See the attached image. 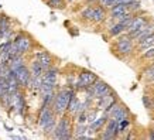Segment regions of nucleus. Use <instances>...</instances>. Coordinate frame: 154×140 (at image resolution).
<instances>
[{"label":"nucleus","mask_w":154,"mask_h":140,"mask_svg":"<svg viewBox=\"0 0 154 140\" xmlns=\"http://www.w3.org/2000/svg\"><path fill=\"white\" fill-rule=\"evenodd\" d=\"M140 6H141L140 0H134V2L129 3V5H127V7H129V11H130V13H134V11H137V10L140 9Z\"/></svg>","instance_id":"obj_28"},{"label":"nucleus","mask_w":154,"mask_h":140,"mask_svg":"<svg viewBox=\"0 0 154 140\" xmlns=\"http://www.w3.org/2000/svg\"><path fill=\"white\" fill-rule=\"evenodd\" d=\"M9 68L11 71H17L20 68V67H23L24 65V62H23V57H21V54L20 55H16V57H13V58H10V61H9Z\"/></svg>","instance_id":"obj_19"},{"label":"nucleus","mask_w":154,"mask_h":140,"mask_svg":"<svg viewBox=\"0 0 154 140\" xmlns=\"http://www.w3.org/2000/svg\"><path fill=\"white\" fill-rule=\"evenodd\" d=\"M57 81H58V70L51 67L45 71V74L42 75V82L45 84H52V85H57Z\"/></svg>","instance_id":"obj_13"},{"label":"nucleus","mask_w":154,"mask_h":140,"mask_svg":"<svg viewBox=\"0 0 154 140\" xmlns=\"http://www.w3.org/2000/svg\"><path fill=\"white\" fill-rule=\"evenodd\" d=\"M129 126H130V119H129V117H126V119H123V120L119 122V129H120V133L127 132Z\"/></svg>","instance_id":"obj_27"},{"label":"nucleus","mask_w":154,"mask_h":140,"mask_svg":"<svg viewBox=\"0 0 154 140\" xmlns=\"http://www.w3.org/2000/svg\"><path fill=\"white\" fill-rule=\"evenodd\" d=\"M131 2H134V0H119V3H125V5H129Z\"/></svg>","instance_id":"obj_32"},{"label":"nucleus","mask_w":154,"mask_h":140,"mask_svg":"<svg viewBox=\"0 0 154 140\" xmlns=\"http://www.w3.org/2000/svg\"><path fill=\"white\" fill-rule=\"evenodd\" d=\"M11 106L16 107L17 112H20V113L24 112V98L20 91L11 95Z\"/></svg>","instance_id":"obj_14"},{"label":"nucleus","mask_w":154,"mask_h":140,"mask_svg":"<svg viewBox=\"0 0 154 140\" xmlns=\"http://www.w3.org/2000/svg\"><path fill=\"white\" fill-rule=\"evenodd\" d=\"M35 57H37V61L44 67V68H45V70H48V68H51L52 67V57L50 55L48 52H45V51L38 52Z\"/></svg>","instance_id":"obj_15"},{"label":"nucleus","mask_w":154,"mask_h":140,"mask_svg":"<svg viewBox=\"0 0 154 140\" xmlns=\"http://www.w3.org/2000/svg\"><path fill=\"white\" fill-rule=\"evenodd\" d=\"M107 120H109V115H106V113H103L102 116L96 117L91 125H89L88 127V132H92V133H96V132H100L103 129V126H106Z\"/></svg>","instance_id":"obj_9"},{"label":"nucleus","mask_w":154,"mask_h":140,"mask_svg":"<svg viewBox=\"0 0 154 140\" xmlns=\"http://www.w3.org/2000/svg\"><path fill=\"white\" fill-rule=\"evenodd\" d=\"M66 2H72V0H66Z\"/></svg>","instance_id":"obj_34"},{"label":"nucleus","mask_w":154,"mask_h":140,"mask_svg":"<svg viewBox=\"0 0 154 140\" xmlns=\"http://www.w3.org/2000/svg\"><path fill=\"white\" fill-rule=\"evenodd\" d=\"M72 120H71L69 115H61L60 120L57 122V127L54 130V139H62V140H68L72 139L74 135H72Z\"/></svg>","instance_id":"obj_2"},{"label":"nucleus","mask_w":154,"mask_h":140,"mask_svg":"<svg viewBox=\"0 0 154 140\" xmlns=\"http://www.w3.org/2000/svg\"><path fill=\"white\" fill-rule=\"evenodd\" d=\"M115 47H116V51L119 52V54H122V55H129V54H131V51L134 50V44H133V38L129 36V34H122V36H119L117 37V41L116 44H115Z\"/></svg>","instance_id":"obj_3"},{"label":"nucleus","mask_w":154,"mask_h":140,"mask_svg":"<svg viewBox=\"0 0 154 140\" xmlns=\"http://www.w3.org/2000/svg\"><path fill=\"white\" fill-rule=\"evenodd\" d=\"M147 24H149V19H147V17H144V16H134L131 24L127 27L126 33H133L136 30H140V28L146 27Z\"/></svg>","instance_id":"obj_10"},{"label":"nucleus","mask_w":154,"mask_h":140,"mask_svg":"<svg viewBox=\"0 0 154 140\" xmlns=\"http://www.w3.org/2000/svg\"><path fill=\"white\" fill-rule=\"evenodd\" d=\"M88 122V112L86 110H82L76 115V123H81V125H85Z\"/></svg>","instance_id":"obj_25"},{"label":"nucleus","mask_w":154,"mask_h":140,"mask_svg":"<svg viewBox=\"0 0 154 140\" xmlns=\"http://www.w3.org/2000/svg\"><path fill=\"white\" fill-rule=\"evenodd\" d=\"M126 13H130V11H129L127 5H125V3H116L115 6L110 7V16L116 20H119L123 14H126Z\"/></svg>","instance_id":"obj_11"},{"label":"nucleus","mask_w":154,"mask_h":140,"mask_svg":"<svg viewBox=\"0 0 154 140\" xmlns=\"http://www.w3.org/2000/svg\"><path fill=\"white\" fill-rule=\"evenodd\" d=\"M94 13H95V6H88V7H85V9L82 10L81 16H82V19L84 20L92 21V19H94Z\"/></svg>","instance_id":"obj_20"},{"label":"nucleus","mask_w":154,"mask_h":140,"mask_svg":"<svg viewBox=\"0 0 154 140\" xmlns=\"http://www.w3.org/2000/svg\"><path fill=\"white\" fill-rule=\"evenodd\" d=\"M105 19H106V11H105V7H102V6H95V13H94V19H92V21L94 23H102V21H105Z\"/></svg>","instance_id":"obj_16"},{"label":"nucleus","mask_w":154,"mask_h":140,"mask_svg":"<svg viewBox=\"0 0 154 140\" xmlns=\"http://www.w3.org/2000/svg\"><path fill=\"white\" fill-rule=\"evenodd\" d=\"M96 112H98V109H94V110L88 112V122L89 123H92V122L96 119Z\"/></svg>","instance_id":"obj_30"},{"label":"nucleus","mask_w":154,"mask_h":140,"mask_svg":"<svg viewBox=\"0 0 154 140\" xmlns=\"http://www.w3.org/2000/svg\"><path fill=\"white\" fill-rule=\"evenodd\" d=\"M75 95V91L71 88L62 89L60 92L55 93V99H54V103H52V109L57 115H64L68 110V105H69L71 99Z\"/></svg>","instance_id":"obj_1"},{"label":"nucleus","mask_w":154,"mask_h":140,"mask_svg":"<svg viewBox=\"0 0 154 140\" xmlns=\"http://www.w3.org/2000/svg\"><path fill=\"white\" fill-rule=\"evenodd\" d=\"M55 115L57 113L54 112L52 106H45V105H42L41 110H40V116H38V125H40V127L44 129L48 122L52 120V119L55 117Z\"/></svg>","instance_id":"obj_6"},{"label":"nucleus","mask_w":154,"mask_h":140,"mask_svg":"<svg viewBox=\"0 0 154 140\" xmlns=\"http://www.w3.org/2000/svg\"><path fill=\"white\" fill-rule=\"evenodd\" d=\"M98 75L92 72V71L84 70L81 71V74L78 75V79H76V84H75V89H86L88 86L94 85L96 81H98Z\"/></svg>","instance_id":"obj_4"},{"label":"nucleus","mask_w":154,"mask_h":140,"mask_svg":"<svg viewBox=\"0 0 154 140\" xmlns=\"http://www.w3.org/2000/svg\"><path fill=\"white\" fill-rule=\"evenodd\" d=\"M88 2H89V3H91V2H95V0H88Z\"/></svg>","instance_id":"obj_33"},{"label":"nucleus","mask_w":154,"mask_h":140,"mask_svg":"<svg viewBox=\"0 0 154 140\" xmlns=\"http://www.w3.org/2000/svg\"><path fill=\"white\" fill-rule=\"evenodd\" d=\"M55 127H57V119L54 117L52 120H50L47 125H45V127H44L42 130L45 132V133H52V132L55 130Z\"/></svg>","instance_id":"obj_24"},{"label":"nucleus","mask_w":154,"mask_h":140,"mask_svg":"<svg viewBox=\"0 0 154 140\" xmlns=\"http://www.w3.org/2000/svg\"><path fill=\"white\" fill-rule=\"evenodd\" d=\"M126 30H127V28L125 27L123 24L117 21V23H115L113 26H110V27H109V34H110L112 37H119V36H122V34L125 33Z\"/></svg>","instance_id":"obj_17"},{"label":"nucleus","mask_w":154,"mask_h":140,"mask_svg":"<svg viewBox=\"0 0 154 140\" xmlns=\"http://www.w3.org/2000/svg\"><path fill=\"white\" fill-rule=\"evenodd\" d=\"M141 102H143L146 109H154V101L150 98V96H147V95H144V96L141 98Z\"/></svg>","instance_id":"obj_26"},{"label":"nucleus","mask_w":154,"mask_h":140,"mask_svg":"<svg viewBox=\"0 0 154 140\" xmlns=\"http://www.w3.org/2000/svg\"><path fill=\"white\" fill-rule=\"evenodd\" d=\"M14 74H16V78H17V81H19V84L21 86H28L33 74H31V71L28 70L27 67H24V65L20 67L17 71H14Z\"/></svg>","instance_id":"obj_8"},{"label":"nucleus","mask_w":154,"mask_h":140,"mask_svg":"<svg viewBox=\"0 0 154 140\" xmlns=\"http://www.w3.org/2000/svg\"><path fill=\"white\" fill-rule=\"evenodd\" d=\"M47 5L51 9L62 10V9H65V0H47Z\"/></svg>","instance_id":"obj_21"},{"label":"nucleus","mask_w":154,"mask_h":140,"mask_svg":"<svg viewBox=\"0 0 154 140\" xmlns=\"http://www.w3.org/2000/svg\"><path fill=\"white\" fill-rule=\"evenodd\" d=\"M16 42V45L19 48V52L20 54H24V52H27L30 50V47H31V42H30V38L26 37V36H19V37L14 40Z\"/></svg>","instance_id":"obj_12"},{"label":"nucleus","mask_w":154,"mask_h":140,"mask_svg":"<svg viewBox=\"0 0 154 140\" xmlns=\"http://www.w3.org/2000/svg\"><path fill=\"white\" fill-rule=\"evenodd\" d=\"M120 133V129H119V122L113 117H109V120L106 123V127L103 130L102 135H99V137L103 140H113L116 139Z\"/></svg>","instance_id":"obj_5"},{"label":"nucleus","mask_w":154,"mask_h":140,"mask_svg":"<svg viewBox=\"0 0 154 140\" xmlns=\"http://www.w3.org/2000/svg\"><path fill=\"white\" fill-rule=\"evenodd\" d=\"M144 78L147 82H154V64L150 65L144 72Z\"/></svg>","instance_id":"obj_23"},{"label":"nucleus","mask_w":154,"mask_h":140,"mask_svg":"<svg viewBox=\"0 0 154 140\" xmlns=\"http://www.w3.org/2000/svg\"><path fill=\"white\" fill-rule=\"evenodd\" d=\"M74 132H75L74 139H76L78 136H81V135H85V133L88 132V127H86V125H81V123H76V126H75Z\"/></svg>","instance_id":"obj_22"},{"label":"nucleus","mask_w":154,"mask_h":140,"mask_svg":"<svg viewBox=\"0 0 154 140\" xmlns=\"http://www.w3.org/2000/svg\"><path fill=\"white\" fill-rule=\"evenodd\" d=\"M92 88H94V98L95 99H99V98H102V96H105V95H107V93L113 92V89L102 79L96 81V82L92 85Z\"/></svg>","instance_id":"obj_7"},{"label":"nucleus","mask_w":154,"mask_h":140,"mask_svg":"<svg viewBox=\"0 0 154 140\" xmlns=\"http://www.w3.org/2000/svg\"><path fill=\"white\" fill-rule=\"evenodd\" d=\"M30 71H31V74H33V76H42V75L45 74V68L38 62L37 60L35 61H33L31 62V67H30Z\"/></svg>","instance_id":"obj_18"},{"label":"nucleus","mask_w":154,"mask_h":140,"mask_svg":"<svg viewBox=\"0 0 154 140\" xmlns=\"http://www.w3.org/2000/svg\"><path fill=\"white\" fill-rule=\"evenodd\" d=\"M149 139H153L154 140V129H150V130H149Z\"/></svg>","instance_id":"obj_31"},{"label":"nucleus","mask_w":154,"mask_h":140,"mask_svg":"<svg viewBox=\"0 0 154 140\" xmlns=\"http://www.w3.org/2000/svg\"><path fill=\"white\" fill-rule=\"evenodd\" d=\"M143 58H146V60H149V58H154V47H150V48H147L144 52H143Z\"/></svg>","instance_id":"obj_29"}]
</instances>
